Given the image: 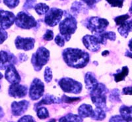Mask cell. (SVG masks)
I'll use <instances>...</instances> for the list:
<instances>
[{
  "label": "cell",
  "mask_w": 132,
  "mask_h": 122,
  "mask_svg": "<svg viewBox=\"0 0 132 122\" xmlns=\"http://www.w3.org/2000/svg\"><path fill=\"white\" fill-rule=\"evenodd\" d=\"M63 57L68 66L77 69L85 67L89 62V54L79 49H65L63 51Z\"/></svg>",
  "instance_id": "1"
},
{
  "label": "cell",
  "mask_w": 132,
  "mask_h": 122,
  "mask_svg": "<svg viewBox=\"0 0 132 122\" xmlns=\"http://www.w3.org/2000/svg\"><path fill=\"white\" fill-rule=\"evenodd\" d=\"M82 118L79 116L73 114H68V115L61 118L59 120V122H82Z\"/></svg>",
  "instance_id": "23"
},
{
  "label": "cell",
  "mask_w": 132,
  "mask_h": 122,
  "mask_svg": "<svg viewBox=\"0 0 132 122\" xmlns=\"http://www.w3.org/2000/svg\"><path fill=\"white\" fill-rule=\"evenodd\" d=\"M8 34L7 32L5 30V29H2L0 27V44H3L5 40L7 38Z\"/></svg>",
  "instance_id": "35"
},
{
  "label": "cell",
  "mask_w": 132,
  "mask_h": 122,
  "mask_svg": "<svg viewBox=\"0 0 132 122\" xmlns=\"http://www.w3.org/2000/svg\"><path fill=\"white\" fill-rule=\"evenodd\" d=\"M3 75H2V73L1 72H0V80H1V79H2V78H3ZM0 88H1V86H0Z\"/></svg>",
  "instance_id": "49"
},
{
  "label": "cell",
  "mask_w": 132,
  "mask_h": 122,
  "mask_svg": "<svg viewBox=\"0 0 132 122\" xmlns=\"http://www.w3.org/2000/svg\"><path fill=\"white\" fill-rule=\"evenodd\" d=\"M0 3H1V0H0Z\"/></svg>",
  "instance_id": "51"
},
{
  "label": "cell",
  "mask_w": 132,
  "mask_h": 122,
  "mask_svg": "<svg viewBox=\"0 0 132 122\" xmlns=\"http://www.w3.org/2000/svg\"><path fill=\"white\" fill-rule=\"evenodd\" d=\"M110 100L113 102H120V91L118 89H116L112 90L110 92V94L109 96Z\"/></svg>",
  "instance_id": "27"
},
{
  "label": "cell",
  "mask_w": 132,
  "mask_h": 122,
  "mask_svg": "<svg viewBox=\"0 0 132 122\" xmlns=\"http://www.w3.org/2000/svg\"><path fill=\"white\" fill-rule=\"evenodd\" d=\"M35 9L38 15H42L46 14V13L50 10V7L45 3H40L35 5Z\"/></svg>",
  "instance_id": "25"
},
{
  "label": "cell",
  "mask_w": 132,
  "mask_h": 122,
  "mask_svg": "<svg viewBox=\"0 0 132 122\" xmlns=\"http://www.w3.org/2000/svg\"><path fill=\"white\" fill-rule=\"evenodd\" d=\"M15 22L17 27L23 29H30L36 25L35 18L24 11H21L16 15Z\"/></svg>",
  "instance_id": "7"
},
{
  "label": "cell",
  "mask_w": 132,
  "mask_h": 122,
  "mask_svg": "<svg viewBox=\"0 0 132 122\" xmlns=\"http://www.w3.org/2000/svg\"><path fill=\"white\" fill-rule=\"evenodd\" d=\"M44 80L46 83H50L52 79V72L49 67H46L44 71Z\"/></svg>",
  "instance_id": "30"
},
{
  "label": "cell",
  "mask_w": 132,
  "mask_h": 122,
  "mask_svg": "<svg viewBox=\"0 0 132 122\" xmlns=\"http://www.w3.org/2000/svg\"><path fill=\"white\" fill-rule=\"evenodd\" d=\"M118 31L121 36L124 38H127L129 32L132 31V19L125 21L123 24L119 26Z\"/></svg>",
  "instance_id": "19"
},
{
  "label": "cell",
  "mask_w": 132,
  "mask_h": 122,
  "mask_svg": "<svg viewBox=\"0 0 132 122\" xmlns=\"http://www.w3.org/2000/svg\"><path fill=\"white\" fill-rule=\"evenodd\" d=\"M129 49H130L131 51H132V38L129 40Z\"/></svg>",
  "instance_id": "47"
},
{
  "label": "cell",
  "mask_w": 132,
  "mask_h": 122,
  "mask_svg": "<svg viewBox=\"0 0 132 122\" xmlns=\"http://www.w3.org/2000/svg\"><path fill=\"white\" fill-rule=\"evenodd\" d=\"M129 11H130V12L132 13V3H131V5L130 7V9H129Z\"/></svg>",
  "instance_id": "50"
},
{
  "label": "cell",
  "mask_w": 132,
  "mask_h": 122,
  "mask_svg": "<svg viewBox=\"0 0 132 122\" xmlns=\"http://www.w3.org/2000/svg\"><path fill=\"white\" fill-rule=\"evenodd\" d=\"M49 59L50 51L44 47H40L37 51L33 54L31 62L35 69L39 71L48 63Z\"/></svg>",
  "instance_id": "4"
},
{
  "label": "cell",
  "mask_w": 132,
  "mask_h": 122,
  "mask_svg": "<svg viewBox=\"0 0 132 122\" xmlns=\"http://www.w3.org/2000/svg\"><path fill=\"white\" fill-rule=\"evenodd\" d=\"M85 3H87L89 6H93L95 4H96V3L99 2L101 0H82Z\"/></svg>",
  "instance_id": "41"
},
{
  "label": "cell",
  "mask_w": 132,
  "mask_h": 122,
  "mask_svg": "<svg viewBox=\"0 0 132 122\" xmlns=\"http://www.w3.org/2000/svg\"><path fill=\"white\" fill-rule=\"evenodd\" d=\"M55 42L59 46L63 47L65 45V39L62 36L57 34L55 38Z\"/></svg>",
  "instance_id": "37"
},
{
  "label": "cell",
  "mask_w": 132,
  "mask_h": 122,
  "mask_svg": "<svg viewBox=\"0 0 132 122\" xmlns=\"http://www.w3.org/2000/svg\"><path fill=\"white\" fill-rule=\"evenodd\" d=\"M109 122H127L125 119H123L122 116H112L110 119Z\"/></svg>",
  "instance_id": "40"
},
{
  "label": "cell",
  "mask_w": 132,
  "mask_h": 122,
  "mask_svg": "<svg viewBox=\"0 0 132 122\" xmlns=\"http://www.w3.org/2000/svg\"><path fill=\"white\" fill-rule=\"evenodd\" d=\"M5 77L6 80L11 84H16V83H19V82L21 81L19 74L15 69L14 64H11L7 68Z\"/></svg>",
  "instance_id": "15"
},
{
  "label": "cell",
  "mask_w": 132,
  "mask_h": 122,
  "mask_svg": "<svg viewBox=\"0 0 132 122\" xmlns=\"http://www.w3.org/2000/svg\"><path fill=\"white\" fill-rule=\"evenodd\" d=\"M30 103L27 100H22L20 102H13L11 104L12 114L15 116L23 115L29 107Z\"/></svg>",
  "instance_id": "16"
},
{
  "label": "cell",
  "mask_w": 132,
  "mask_h": 122,
  "mask_svg": "<svg viewBox=\"0 0 132 122\" xmlns=\"http://www.w3.org/2000/svg\"><path fill=\"white\" fill-rule=\"evenodd\" d=\"M59 85L65 92L68 93L79 94L82 88L81 83L69 77L61 79L59 81Z\"/></svg>",
  "instance_id": "6"
},
{
  "label": "cell",
  "mask_w": 132,
  "mask_h": 122,
  "mask_svg": "<svg viewBox=\"0 0 132 122\" xmlns=\"http://www.w3.org/2000/svg\"><path fill=\"white\" fill-rule=\"evenodd\" d=\"M63 15V11L57 8H52L46 13L44 22L50 27H54L61 21Z\"/></svg>",
  "instance_id": "8"
},
{
  "label": "cell",
  "mask_w": 132,
  "mask_h": 122,
  "mask_svg": "<svg viewBox=\"0 0 132 122\" xmlns=\"http://www.w3.org/2000/svg\"><path fill=\"white\" fill-rule=\"evenodd\" d=\"M128 73H129V69H128V67H126V66L123 67L121 72H119L118 73L114 74L115 81L116 82V83H118V82L124 80L126 76L128 75Z\"/></svg>",
  "instance_id": "24"
},
{
  "label": "cell",
  "mask_w": 132,
  "mask_h": 122,
  "mask_svg": "<svg viewBox=\"0 0 132 122\" xmlns=\"http://www.w3.org/2000/svg\"><path fill=\"white\" fill-rule=\"evenodd\" d=\"M77 24V23L75 17L70 14L65 15V18L60 22L59 27L60 34L64 38L65 40L69 41L71 39V34L76 31Z\"/></svg>",
  "instance_id": "3"
},
{
  "label": "cell",
  "mask_w": 132,
  "mask_h": 122,
  "mask_svg": "<svg viewBox=\"0 0 132 122\" xmlns=\"http://www.w3.org/2000/svg\"><path fill=\"white\" fill-rule=\"evenodd\" d=\"M79 116L82 118H93L95 113V110H93L92 106L89 104H83L78 109Z\"/></svg>",
  "instance_id": "18"
},
{
  "label": "cell",
  "mask_w": 132,
  "mask_h": 122,
  "mask_svg": "<svg viewBox=\"0 0 132 122\" xmlns=\"http://www.w3.org/2000/svg\"><path fill=\"white\" fill-rule=\"evenodd\" d=\"M120 112L121 116L127 122H132V106H122L120 108Z\"/></svg>",
  "instance_id": "21"
},
{
  "label": "cell",
  "mask_w": 132,
  "mask_h": 122,
  "mask_svg": "<svg viewBox=\"0 0 132 122\" xmlns=\"http://www.w3.org/2000/svg\"><path fill=\"white\" fill-rule=\"evenodd\" d=\"M35 40L32 38H22L17 36L15 39V46L19 50H23L24 51H29L32 50L35 47Z\"/></svg>",
  "instance_id": "12"
},
{
  "label": "cell",
  "mask_w": 132,
  "mask_h": 122,
  "mask_svg": "<svg viewBox=\"0 0 132 122\" xmlns=\"http://www.w3.org/2000/svg\"><path fill=\"white\" fill-rule=\"evenodd\" d=\"M27 86L19 84V83L12 84L9 88V96L15 98H23L27 95Z\"/></svg>",
  "instance_id": "14"
},
{
  "label": "cell",
  "mask_w": 132,
  "mask_h": 122,
  "mask_svg": "<svg viewBox=\"0 0 132 122\" xmlns=\"http://www.w3.org/2000/svg\"><path fill=\"white\" fill-rule=\"evenodd\" d=\"M15 17L13 13L4 10H0V27L3 29H8L13 24Z\"/></svg>",
  "instance_id": "11"
},
{
  "label": "cell",
  "mask_w": 132,
  "mask_h": 122,
  "mask_svg": "<svg viewBox=\"0 0 132 122\" xmlns=\"http://www.w3.org/2000/svg\"><path fill=\"white\" fill-rule=\"evenodd\" d=\"M16 57L14 55L6 51H0V70L7 69L11 64H15Z\"/></svg>",
  "instance_id": "13"
},
{
  "label": "cell",
  "mask_w": 132,
  "mask_h": 122,
  "mask_svg": "<svg viewBox=\"0 0 132 122\" xmlns=\"http://www.w3.org/2000/svg\"><path fill=\"white\" fill-rule=\"evenodd\" d=\"M62 98H57V97H54L53 95L50 94H46L44 97H43L42 100L38 103L35 104V108L36 110L38 107H39L40 106L44 105V104H60L62 102Z\"/></svg>",
  "instance_id": "17"
},
{
  "label": "cell",
  "mask_w": 132,
  "mask_h": 122,
  "mask_svg": "<svg viewBox=\"0 0 132 122\" xmlns=\"http://www.w3.org/2000/svg\"><path fill=\"white\" fill-rule=\"evenodd\" d=\"M82 6V5L81 3H79V2H74L72 5V7H71V10H72L73 13L75 14V15H77V13H79Z\"/></svg>",
  "instance_id": "33"
},
{
  "label": "cell",
  "mask_w": 132,
  "mask_h": 122,
  "mask_svg": "<svg viewBox=\"0 0 132 122\" xmlns=\"http://www.w3.org/2000/svg\"><path fill=\"white\" fill-rule=\"evenodd\" d=\"M106 118V114L105 111L102 108H96L95 110V113L94 116H93L92 119H95V120H103Z\"/></svg>",
  "instance_id": "26"
},
{
  "label": "cell",
  "mask_w": 132,
  "mask_h": 122,
  "mask_svg": "<svg viewBox=\"0 0 132 122\" xmlns=\"http://www.w3.org/2000/svg\"><path fill=\"white\" fill-rule=\"evenodd\" d=\"M19 58L21 62H25L28 59V57H27V55L24 54H19Z\"/></svg>",
  "instance_id": "43"
},
{
  "label": "cell",
  "mask_w": 132,
  "mask_h": 122,
  "mask_svg": "<svg viewBox=\"0 0 132 122\" xmlns=\"http://www.w3.org/2000/svg\"><path fill=\"white\" fill-rule=\"evenodd\" d=\"M98 38L99 41L101 42V44H104L105 45L106 44L107 40H115L116 36V33L114 32L110 31V32H104L101 34H98Z\"/></svg>",
  "instance_id": "22"
},
{
  "label": "cell",
  "mask_w": 132,
  "mask_h": 122,
  "mask_svg": "<svg viewBox=\"0 0 132 122\" xmlns=\"http://www.w3.org/2000/svg\"><path fill=\"white\" fill-rule=\"evenodd\" d=\"M108 24L109 22L105 19L93 17L88 19L85 25L93 33L101 34L105 31Z\"/></svg>",
  "instance_id": "5"
},
{
  "label": "cell",
  "mask_w": 132,
  "mask_h": 122,
  "mask_svg": "<svg viewBox=\"0 0 132 122\" xmlns=\"http://www.w3.org/2000/svg\"><path fill=\"white\" fill-rule=\"evenodd\" d=\"M43 38L45 40H52L53 39V38H54V32H53L52 30H47L45 34L44 35Z\"/></svg>",
  "instance_id": "38"
},
{
  "label": "cell",
  "mask_w": 132,
  "mask_h": 122,
  "mask_svg": "<svg viewBox=\"0 0 132 122\" xmlns=\"http://www.w3.org/2000/svg\"><path fill=\"white\" fill-rule=\"evenodd\" d=\"M126 56H128V57H131V58H132V54L131 52H129V51H126Z\"/></svg>",
  "instance_id": "45"
},
{
  "label": "cell",
  "mask_w": 132,
  "mask_h": 122,
  "mask_svg": "<svg viewBox=\"0 0 132 122\" xmlns=\"http://www.w3.org/2000/svg\"><path fill=\"white\" fill-rule=\"evenodd\" d=\"M80 100H81V98H70V97L65 96V95H63L62 98V102L68 103V104H71V103H73L74 102L79 101Z\"/></svg>",
  "instance_id": "34"
},
{
  "label": "cell",
  "mask_w": 132,
  "mask_h": 122,
  "mask_svg": "<svg viewBox=\"0 0 132 122\" xmlns=\"http://www.w3.org/2000/svg\"><path fill=\"white\" fill-rule=\"evenodd\" d=\"M36 0H27L25 3L23 5V7L25 9H30L35 7V4Z\"/></svg>",
  "instance_id": "36"
},
{
  "label": "cell",
  "mask_w": 132,
  "mask_h": 122,
  "mask_svg": "<svg viewBox=\"0 0 132 122\" xmlns=\"http://www.w3.org/2000/svg\"><path fill=\"white\" fill-rule=\"evenodd\" d=\"M107 2L109 3L112 7H117L122 8L123 7L124 0H106Z\"/></svg>",
  "instance_id": "32"
},
{
  "label": "cell",
  "mask_w": 132,
  "mask_h": 122,
  "mask_svg": "<svg viewBox=\"0 0 132 122\" xmlns=\"http://www.w3.org/2000/svg\"><path fill=\"white\" fill-rule=\"evenodd\" d=\"M108 54H109V51H108V50H105V51H103V52L102 53V55L103 56H107Z\"/></svg>",
  "instance_id": "46"
},
{
  "label": "cell",
  "mask_w": 132,
  "mask_h": 122,
  "mask_svg": "<svg viewBox=\"0 0 132 122\" xmlns=\"http://www.w3.org/2000/svg\"><path fill=\"white\" fill-rule=\"evenodd\" d=\"M3 3L10 9H13L18 5L19 0H3Z\"/></svg>",
  "instance_id": "31"
},
{
  "label": "cell",
  "mask_w": 132,
  "mask_h": 122,
  "mask_svg": "<svg viewBox=\"0 0 132 122\" xmlns=\"http://www.w3.org/2000/svg\"><path fill=\"white\" fill-rule=\"evenodd\" d=\"M82 43L85 46L91 51H98L101 48V42L97 36L85 35L82 38Z\"/></svg>",
  "instance_id": "10"
},
{
  "label": "cell",
  "mask_w": 132,
  "mask_h": 122,
  "mask_svg": "<svg viewBox=\"0 0 132 122\" xmlns=\"http://www.w3.org/2000/svg\"><path fill=\"white\" fill-rule=\"evenodd\" d=\"M89 91L92 102L96 107L105 110L106 108V94L108 92V89L105 85L98 83Z\"/></svg>",
  "instance_id": "2"
},
{
  "label": "cell",
  "mask_w": 132,
  "mask_h": 122,
  "mask_svg": "<svg viewBox=\"0 0 132 122\" xmlns=\"http://www.w3.org/2000/svg\"><path fill=\"white\" fill-rule=\"evenodd\" d=\"M129 18V15L128 14H126V15H121V16H118V17H116L114 19V21H115L116 24L118 26L121 25L122 24H123L125 21H126Z\"/></svg>",
  "instance_id": "29"
},
{
  "label": "cell",
  "mask_w": 132,
  "mask_h": 122,
  "mask_svg": "<svg viewBox=\"0 0 132 122\" xmlns=\"http://www.w3.org/2000/svg\"><path fill=\"white\" fill-rule=\"evenodd\" d=\"M37 116L38 118L41 119H46L47 118L49 117V112L46 108L41 107L38 109Z\"/></svg>",
  "instance_id": "28"
},
{
  "label": "cell",
  "mask_w": 132,
  "mask_h": 122,
  "mask_svg": "<svg viewBox=\"0 0 132 122\" xmlns=\"http://www.w3.org/2000/svg\"><path fill=\"white\" fill-rule=\"evenodd\" d=\"M44 84L40 79L36 78L33 80L29 89V97L32 100H37L43 96Z\"/></svg>",
  "instance_id": "9"
},
{
  "label": "cell",
  "mask_w": 132,
  "mask_h": 122,
  "mask_svg": "<svg viewBox=\"0 0 132 122\" xmlns=\"http://www.w3.org/2000/svg\"><path fill=\"white\" fill-rule=\"evenodd\" d=\"M18 122H36L35 119L31 116H24L21 118Z\"/></svg>",
  "instance_id": "39"
},
{
  "label": "cell",
  "mask_w": 132,
  "mask_h": 122,
  "mask_svg": "<svg viewBox=\"0 0 132 122\" xmlns=\"http://www.w3.org/2000/svg\"><path fill=\"white\" fill-rule=\"evenodd\" d=\"M3 116H4V112H3V110L2 108L0 107V119H2L3 118Z\"/></svg>",
  "instance_id": "44"
},
{
  "label": "cell",
  "mask_w": 132,
  "mask_h": 122,
  "mask_svg": "<svg viewBox=\"0 0 132 122\" xmlns=\"http://www.w3.org/2000/svg\"><path fill=\"white\" fill-rule=\"evenodd\" d=\"M48 122H56V120L55 119H50V120L49 121H48Z\"/></svg>",
  "instance_id": "48"
},
{
  "label": "cell",
  "mask_w": 132,
  "mask_h": 122,
  "mask_svg": "<svg viewBox=\"0 0 132 122\" xmlns=\"http://www.w3.org/2000/svg\"><path fill=\"white\" fill-rule=\"evenodd\" d=\"M122 94L126 95H132V87H125L123 89Z\"/></svg>",
  "instance_id": "42"
},
{
  "label": "cell",
  "mask_w": 132,
  "mask_h": 122,
  "mask_svg": "<svg viewBox=\"0 0 132 122\" xmlns=\"http://www.w3.org/2000/svg\"><path fill=\"white\" fill-rule=\"evenodd\" d=\"M85 82L86 88L89 91L91 90L98 83L94 73L91 72H88L86 73L85 77Z\"/></svg>",
  "instance_id": "20"
}]
</instances>
